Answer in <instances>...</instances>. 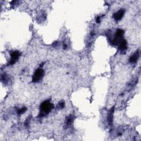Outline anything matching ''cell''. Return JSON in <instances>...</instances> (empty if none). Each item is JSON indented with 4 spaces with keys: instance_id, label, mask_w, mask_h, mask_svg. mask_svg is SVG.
Instances as JSON below:
<instances>
[{
    "instance_id": "cell-1",
    "label": "cell",
    "mask_w": 141,
    "mask_h": 141,
    "mask_svg": "<svg viewBox=\"0 0 141 141\" xmlns=\"http://www.w3.org/2000/svg\"><path fill=\"white\" fill-rule=\"evenodd\" d=\"M53 108V105L51 103L49 100H47L44 101L40 105V112L39 116L43 117L49 114Z\"/></svg>"
},
{
    "instance_id": "cell-2",
    "label": "cell",
    "mask_w": 141,
    "mask_h": 141,
    "mask_svg": "<svg viewBox=\"0 0 141 141\" xmlns=\"http://www.w3.org/2000/svg\"><path fill=\"white\" fill-rule=\"evenodd\" d=\"M124 34V31L122 29H119L117 30L115 37L112 41V44L114 45H118L123 39V35Z\"/></svg>"
},
{
    "instance_id": "cell-3",
    "label": "cell",
    "mask_w": 141,
    "mask_h": 141,
    "mask_svg": "<svg viewBox=\"0 0 141 141\" xmlns=\"http://www.w3.org/2000/svg\"><path fill=\"white\" fill-rule=\"evenodd\" d=\"M44 75V72L43 69L41 68H38L37 69L35 73H34L33 76V79L32 81L33 82H38L43 77Z\"/></svg>"
},
{
    "instance_id": "cell-4",
    "label": "cell",
    "mask_w": 141,
    "mask_h": 141,
    "mask_svg": "<svg viewBox=\"0 0 141 141\" xmlns=\"http://www.w3.org/2000/svg\"><path fill=\"white\" fill-rule=\"evenodd\" d=\"M20 55V53L18 51H14L12 52L11 54V59L10 62H9V64L11 65L14 64L15 62H16L18 60V59H19Z\"/></svg>"
},
{
    "instance_id": "cell-5",
    "label": "cell",
    "mask_w": 141,
    "mask_h": 141,
    "mask_svg": "<svg viewBox=\"0 0 141 141\" xmlns=\"http://www.w3.org/2000/svg\"><path fill=\"white\" fill-rule=\"evenodd\" d=\"M125 13V10H124V9H121V10H119V11L117 12L116 13H115L114 14L113 17L114 19L116 21H119L122 18L123 16H124Z\"/></svg>"
},
{
    "instance_id": "cell-6",
    "label": "cell",
    "mask_w": 141,
    "mask_h": 141,
    "mask_svg": "<svg viewBox=\"0 0 141 141\" xmlns=\"http://www.w3.org/2000/svg\"><path fill=\"white\" fill-rule=\"evenodd\" d=\"M119 49L121 52H124L127 49V43L125 40H123L119 45Z\"/></svg>"
},
{
    "instance_id": "cell-7",
    "label": "cell",
    "mask_w": 141,
    "mask_h": 141,
    "mask_svg": "<svg viewBox=\"0 0 141 141\" xmlns=\"http://www.w3.org/2000/svg\"><path fill=\"white\" fill-rule=\"evenodd\" d=\"M138 58H139V52L137 51L135 52L133 55H132L130 57V59H129V61H130V62L133 63H133H135L137 61Z\"/></svg>"
},
{
    "instance_id": "cell-8",
    "label": "cell",
    "mask_w": 141,
    "mask_h": 141,
    "mask_svg": "<svg viewBox=\"0 0 141 141\" xmlns=\"http://www.w3.org/2000/svg\"><path fill=\"white\" fill-rule=\"evenodd\" d=\"M114 107H113L112 108V109L110 110V112L109 114V115H108V122H109V124L110 125L112 124V120H113V112H114Z\"/></svg>"
},
{
    "instance_id": "cell-9",
    "label": "cell",
    "mask_w": 141,
    "mask_h": 141,
    "mask_svg": "<svg viewBox=\"0 0 141 141\" xmlns=\"http://www.w3.org/2000/svg\"><path fill=\"white\" fill-rule=\"evenodd\" d=\"M26 110H27L26 107H22V108H21V109H20L19 110H18L17 113L19 115H22V114H24L26 111Z\"/></svg>"
},
{
    "instance_id": "cell-10",
    "label": "cell",
    "mask_w": 141,
    "mask_h": 141,
    "mask_svg": "<svg viewBox=\"0 0 141 141\" xmlns=\"http://www.w3.org/2000/svg\"><path fill=\"white\" fill-rule=\"evenodd\" d=\"M72 117L71 116H68V118L66 119V125L67 126H70L72 122Z\"/></svg>"
},
{
    "instance_id": "cell-11",
    "label": "cell",
    "mask_w": 141,
    "mask_h": 141,
    "mask_svg": "<svg viewBox=\"0 0 141 141\" xmlns=\"http://www.w3.org/2000/svg\"><path fill=\"white\" fill-rule=\"evenodd\" d=\"M58 107L59 109H63L65 107V102L64 101H61L60 102H59L58 105Z\"/></svg>"
},
{
    "instance_id": "cell-12",
    "label": "cell",
    "mask_w": 141,
    "mask_h": 141,
    "mask_svg": "<svg viewBox=\"0 0 141 141\" xmlns=\"http://www.w3.org/2000/svg\"><path fill=\"white\" fill-rule=\"evenodd\" d=\"M96 22L97 23H100V17H98V18H97V19H96Z\"/></svg>"
}]
</instances>
